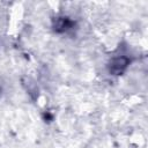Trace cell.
<instances>
[{
	"label": "cell",
	"instance_id": "cell-1",
	"mask_svg": "<svg viewBox=\"0 0 148 148\" xmlns=\"http://www.w3.org/2000/svg\"><path fill=\"white\" fill-rule=\"evenodd\" d=\"M131 60L126 56H118L111 59L109 62V73L112 75H121L128 67Z\"/></svg>",
	"mask_w": 148,
	"mask_h": 148
},
{
	"label": "cell",
	"instance_id": "cell-2",
	"mask_svg": "<svg viewBox=\"0 0 148 148\" xmlns=\"http://www.w3.org/2000/svg\"><path fill=\"white\" fill-rule=\"evenodd\" d=\"M73 25V22L68 18V17H65V16H61V17H57L54 23H53V28H54V31L56 32H65L67 30H69Z\"/></svg>",
	"mask_w": 148,
	"mask_h": 148
},
{
	"label": "cell",
	"instance_id": "cell-3",
	"mask_svg": "<svg viewBox=\"0 0 148 148\" xmlns=\"http://www.w3.org/2000/svg\"><path fill=\"white\" fill-rule=\"evenodd\" d=\"M1 91H2V86H1V83H0V95H1Z\"/></svg>",
	"mask_w": 148,
	"mask_h": 148
}]
</instances>
